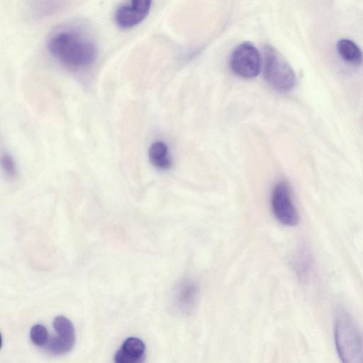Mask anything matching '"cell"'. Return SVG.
I'll return each mask as SVG.
<instances>
[{
  "instance_id": "obj_13",
  "label": "cell",
  "mask_w": 363,
  "mask_h": 363,
  "mask_svg": "<svg viewBox=\"0 0 363 363\" xmlns=\"http://www.w3.org/2000/svg\"><path fill=\"white\" fill-rule=\"evenodd\" d=\"M294 266L297 274L301 278L306 276L310 266V259L304 250H301L295 256Z\"/></svg>"
},
{
  "instance_id": "obj_12",
  "label": "cell",
  "mask_w": 363,
  "mask_h": 363,
  "mask_svg": "<svg viewBox=\"0 0 363 363\" xmlns=\"http://www.w3.org/2000/svg\"><path fill=\"white\" fill-rule=\"evenodd\" d=\"M74 342L65 340L60 337H53L48 342L47 349L54 354H63L69 352Z\"/></svg>"
},
{
  "instance_id": "obj_8",
  "label": "cell",
  "mask_w": 363,
  "mask_h": 363,
  "mask_svg": "<svg viewBox=\"0 0 363 363\" xmlns=\"http://www.w3.org/2000/svg\"><path fill=\"white\" fill-rule=\"evenodd\" d=\"M199 295L197 284L189 279L181 281L176 288L174 301L176 308L182 313L190 312L196 305Z\"/></svg>"
},
{
  "instance_id": "obj_7",
  "label": "cell",
  "mask_w": 363,
  "mask_h": 363,
  "mask_svg": "<svg viewBox=\"0 0 363 363\" xmlns=\"http://www.w3.org/2000/svg\"><path fill=\"white\" fill-rule=\"evenodd\" d=\"M145 358V345L138 337L127 338L121 347L115 353L114 363H144Z\"/></svg>"
},
{
  "instance_id": "obj_10",
  "label": "cell",
  "mask_w": 363,
  "mask_h": 363,
  "mask_svg": "<svg viewBox=\"0 0 363 363\" xmlns=\"http://www.w3.org/2000/svg\"><path fill=\"white\" fill-rule=\"evenodd\" d=\"M337 50L341 57L348 63L359 65L363 61V53L359 47L352 40L340 39L337 43Z\"/></svg>"
},
{
  "instance_id": "obj_14",
  "label": "cell",
  "mask_w": 363,
  "mask_h": 363,
  "mask_svg": "<svg viewBox=\"0 0 363 363\" xmlns=\"http://www.w3.org/2000/svg\"><path fill=\"white\" fill-rule=\"evenodd\" d=\"M31 342L37 346L42 347L48 342V333L46 328L41 324H36L30 331Z\"/></svg>"
},
{
  "instance_id": "obj_4",
  "label": "cell",
  "mask_w": 363,
  "mask_h": 363,
  "mask_svg": "<svg viewBox=\"0 0 363 363\" xmlns=\"http://www.w3.org/2000/svg\"><path fill=\"white\" fill-rule=\"evenodd\" d=\"M230 65L237 75L252 79L256 77L261 71L262 57L254 45L245 42L234 49L230 56Z\"/></svg>"
},
{
  "instance_id": "obj_3",
  "label": "cell",
  "mask_w": 363,
  "mask_h": 363,
  "mask_svg": "<svg viewBox=\"0 0 363 363\" xmlns=\"http://www.w3.org/2000/svg\"><path fill=\"white\" fill-rule=\"evenodd\" d=\"M263 54L264 77L268 84L279 93L293 89L296 82V74L286 59L271 45L264 46Z\"/></svg>"
},
{
  "instance_id": "obj_5",
  "label": "cell",
  "mask_w": 363,
  "mask_h": 363,
  "mask_svg": "<svg viewBox=\"0 0 363 363\" xmlns=\"http://www.w3.org/2000/svg\"><path fill=\"white\" fill-rule=\"evenodd\" d=\"M272 208L275 217L281 223L294 226L298 223V213L292 201L290 189L286 182H279L274 186L272 194Z\"/></svg>"
},
{
  "instance_id": "obj_6",
  "label": "cell",
  "mask_w": 363,
  "mask_h": 363,
  "mask_svg": "<svg viewBox=\"0 0 363 363\" xmlns=\"http://www.w3.org/2000/svg\"><path fill=\"white\" fill-rule=\"evenodd\" d=\"M152 1L132 0L123 2L115 11V21L121 28H130L141 22L148 14Z\"/></svg>"
},
{
  "instance_id": "obj_15",
  "label": "cell",
  "mask_w": 363,
  "mask_h": 363,
  "mask_svg": "<svg viewBox=\"0 0 363 363\" xmlns=\"http://www.w3.org/2000/svg\"><path fill=\"white\" fill-rule=\"evenodd\" d=\"M1 164L5 174L9 178L14 179L16 177L17 171L13 158L8 154L2 155Z\"/></svg>"
},
{
  "instance_id": "obj_1",
  "label": "cell",
  "mask_w": 363,
  "mask_h": 363,
  "mask_svg": "<svg viewBox=\"0 0 363 363\" xmlns=\"http://www.w3.org/2000/svg\"><path fill=\"white\" fill-rule=\"evenodd\" d=\"M48 48L52 56L63 65L80 69L90 66L97 56L95 43L77 28H58L50 35Z\"/></svg>"
},
{
  "instance_id": "obj_11",
  "label": "cell",
  "mask_w": 363,
  "mask_h": 363,
  "mask_svg": "<svg viewBox=\"0 0 363 363\" xmlns=\"http://www.w3.org/2000/svg\"><path fill=\"white\" fill-rule=\"evenodd\" d=\"M53 327L60 338L74 342L75 332L72 322L65 316H57L53 320Z\"/></svg>"
},
{
  "instance_id": "obj_9",
  "label": "cell",
  "mask_w": 363,
  "mask_h": 363,
  "mask_svg": "<svg viewBox=\"0 0 363 363\" xmlns=\"http://www.w3.org/2000/svg\"><path fill=\"white\" fill-rule=\"evenodd\" d=\"M151 164L158 169L167 170L172 167V158L167 145L162 141H156L148 150Z\"/></svg>"
},
{
  "instance_id": "obj_2",
  "label": "cell",
  "mask_w": 363,
  "mask_h": 363,
  "mask_svg": "<svg viewBox=\"0 0 363 363\" xmlns=\"http://www.w3.org/2000/svg\"><path fill=\"white\" fill-rule=\"evenodd\" d=\"M334 335L342 363H363V335L352 316L343 307L336 311Z\"/></svg>"
}]
</instances>
